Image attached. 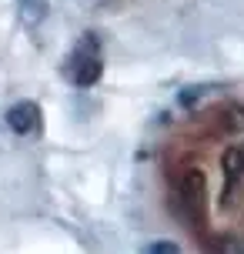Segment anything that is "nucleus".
I'll return each instance as SVG.
<instances>
[{
    "mask_svg": "<svg viewBox=\"0 0 244 254\" xmlns=\"http://www.w3.org/2000/svg\"><path fill=\"white\" fill-rule=\"evenodd\" d=\"M104 64H101V44L94 34H84L80 44L70 51L64 64V74L77 84V87H90V84H97V77H101Z\"/></svg>",
    "mask_w": 244,
    "mask_h": 254,
    "instance_id": "obj_1",
    "label": "nucleus"
},
{
    "mask_svg": "<svg viewBox=\"0 0 244 254\" xmlns=\"http://www.w3.org/2000/svg\"><path fill=\"white\" fill-rule=\"evenodd\" d=\"M178 197L191 207V214H201V207H204V174L197 167H187L178 178Z\"/></svg>",
    "mask_w": 244,
    "mask_h": 254,
    "instance_id": "obj_2",
    "label": "nucleus"
},
{
    "mask_svg": "<svg viewBox=\"0 0 244 254\" xmlns=\"http://www.w3.org/2000/svg\"><path fill=\"white\" fill-rule=\"evenodd\" d=\"M7 127H10L13 134H30V130H37L40 127V107L34 101H17L7 111Z\"/></svg>",
    "mask_w": 244,
    "mask_h": 254,
    "instance_id": "obj_3",
    "label": "nucleus"
},
{
    "mask_svg": "<svg viewBox=\"0 0 244 254\" xmlns=\"http://www.w3.org/2000/svg\"><path fill=\"white\" fill-rule=\"evenodd\" d=\"M17 7H20V20H24L27 27L44 24V17H47V10H51L47 0H17Z\"/></svg>",
    "mask_w": 244,
    "mask_h": 254,
    "instance_id": "obj_4",
    "label": "nucleus"
},
{
    "mask_svg": "<svg viewBox=\"0 0 244 254\" xmlns=\"http://www.w3.org/2000/svg\"><path fill=\"white\" fill-rule=\"evenodd\" d=\"M141 251L144 254H181V248L174 241H151V244H144Z\"/></svg>",
    "mask_w": 244,
    "mask_h": 254,
    "instance_id": "obj_5",
    "label": "nucleus"
},
{
    "mask_svg": "<svg viewBox=\"0 0 244 254\" xmlns=\"http://www.w3.org/2000/svg\"><path fill=\"white\" fill-rule=\"evenodd\" d=\"M204 90L207 87H187V90H181V97H178L181 107H194V104L201 101V94H204Z\"/></svg>",
    "mask_w": 244,
    "mask_h": 254,
    "instance_id": "obj_6",
    "label": "nucleus"
},
{
    "mask_svg": "<svg viewBox=\"0 0 244 254\" xmlns=\"http://www.w3.org/2000/svg\"><path fill=\"white\" fill-rule=\"evenodd\" d=\"M228 254H244V238H238V241H231V248H228Z\"/></svg>",
    "mask_w": 244,
    "mask_h": 254,
    "instance_id": "obj_7",
    "label": "nucleus"
}]
</instances>
